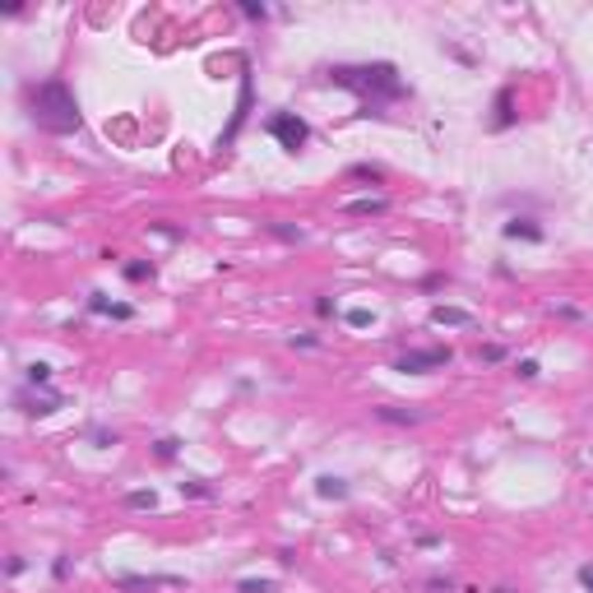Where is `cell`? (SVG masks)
Segmentation results:
<instances>
[{"mask_svg": "<svg viewBox=\"0 0 593 593\" xmlns=\"http://www.w3.org/2000/svg\"><path fill=\"white\" fill-rule=\"evenodd\" d=\"M510 121H515V111H510V88H500V97H496V121H491V125H496V130H505Z\"/></svg>", "mask_w": 593, "mask_h": 593, "instance_id": "obj_12", "label": "cell"}, {"mask_svg": "<svg viewBox=\"0 0 593 593\" xmlns=\"http://www.w3.org/2000/svg\"><path fill=\"white\" fill-rule=\"evenodd\" d=\"M125 279H130V283L153 279V265H149V260H135V265H125Z\"/></svg>", "mask_w": 593, "mask_h": 593, "instance_id": "obj_14", "label": "cell"}, {"mask_svg": "<svg viewBox=\"0 0 593 593\" xmlns=\"http://www.w3.org/2000/svg\"><path fill=\"white\" fill-rule=\"evenodd\" d=\"M519 375H524V380H533V375H538V361L524 357V361H519Z\"/></svg>", "mask_w": 593, "mask_h": 593, "instance_id": "obj_25", "label": "cell"}, {"mask_svg": "<svg viewBox=\"0 0 593 593\" xmlns=\"http://www.w3.org/2000/svg\"><path fill=\"white\" fill-rule=\"evenodd\" d=\"M116 589H125V593H153V589H181V579L176 575H121L116 579Z\"/></svg>", "mask_w": 593, "mask_h": 593, "instance_id": "obj_5", "label": "cell"}, {"mask_svg": "<svg viewBox=\"0 0 593 593\" xmlns=\"http://www.w3.org/2000/svg\"><path fill=\"white\" fill-rule=\"evenodd\" d=\"M47 380H51V366L47 361H32L28 366V385H47Z\"/></svg>", "mask_w": 593, "mask_h": 593, "instance_id": "obj_16", "label": "cell"}, {"mask_svg": "<svg viewBox=\"0 0 593 593\" xmlns=\"http://www.w3.org/2000/svg\"><path fill=\"white\" fill-rule=\"evenodd\" d=\"M269 232L283 236V241H301V232H296V227H288V223H269Z\"/></svg>", "mask_w": 593, "mask_h": 593, "instance_id": "obj_19", "label": "cell"}, {"mask_svg": "<svg viewBox=\"0 0 593 593\" xmlns=\"http://www.w3.org/2000/svg\"><path fill=\"white\" fill-rule=\"evenodd\" d=\"M329 84H339V88H352V93L366 97V116H380L385 102H399L408 93V84L399 79L390 61H371V65H334L329 70Z\"/></svg>", "mask_w": 593, "mask_h": 593, "instance_id": "obj_1", "label": "cell"}, {"mask_svg": "<svg viewBox=\"0 0 593 593\" xmlns=\"http://www.w3.org/2000/svg\"><path fill=\"white\" fill-rule=\"evenodd\" d=\"M375 417H380V422H394V426H417L422 413H408V408H375Z\"/></svg>", "mask_w": 593, "mask_h": 593, "instance_id": "obj_11", "label": "cell"}, {"mask_svg": "<svg viewBox=\"0 0 593 593\" xmlns=\"http://www.w3.org/2000/svg\"><path fill=\"white\" fill-rule=\"evenodd\" d=\"M478 357H482V361H500V357H505V348H500V343H487Z\"/></svg>", "mask_w": 593, "mask_h": 593, "instance_id": "obj_23", "label": "cell"}, {"mask_svg": "<svg viewBox=\"0 0 593 593\" xmlns=\"http://www.w3.org/2000/svg\"><path fill=\"white\" fill-rule=\"evenodd\" d=\"M241 15H246V19H260V23H265L269 10H265V5H255V0H246V5H241Z\"/></svg>", "mask_w": 593, "mask_h": 593, "instance_id": "obj_20", "label": "cell"}, {"mask_svg": "<svg viewBox=\"0 0 593 593\" xmlns=\"http://www.w3.org/2000/svg\"><path fill=\"white\" fill-rule=\"evenodd\" d=\"M371 320H375V315L366 311V306H352V311H348V325H352V329H366Z\"/></svg>", "mask_w": 593, "mask_h": 593, "instance_id": "obj_18", "label": "cell"}, {"mask_svg": "<svg viewBox=\"0 0 593 593\" xmlns=\"http://www.w3.org/2000/svg\"><path fill=\"white\" fill-rule=\"evenodd\" d=\"M19 408L28 413V417H47L61 408V394H37V390H19Z\"/></svg>", "mask_w": 593, "mask_h": 593, "instance_id": "obj_6", "label": "cell"}, {"mask_svg": "<svg viewBox=\"0 0 593 593\" xmlns=\"http://www.w3.org/2000/svg\"><path fill=\"white\" fill-rule=\"evenodd\" d=\"M28 121L37 130H47V135H75L79 130V102L70 93V84L65 79H42V84H32L28 88Z\"/></svg>", "mask_w": 593, "mask_h": 593, "instance_id": "obj_2", "label": "cell"}, {"mask_svg": "<svg viewBox=\"0 0 593 593\" xmlns=\"http://www.w3.org/2000/svg\"><path fill=\"white\" fill-rule=\"evenodd\" d=\"M505 236H510V241H543V227L533 218H510L505 223Z\"/></svg>", "mask_w": 593, "mask_h": 593, "instance_id": "obj_8", "label": "cell"}, {"mask_svg": "<svg viewBox=\"0 0 593 593\" xmlns=\"http://www.w3.org/2000/svg\"><path fill=\"white\" fill-rule=\"evenodd\" d=\"M181 496H209V487L200 478H190V482H181Z\"/></svg>", "mask_w": 593, "mask_h": 593, "instance_id": "obj_21", "label": "cell"}, {"mask_svg": "<svg viewBox=\"0 0 593 593\" xmlns=\"http://www.w3.org/2000/svg\"><path fill=\"white\" fill-rule=\"evenodd\" d=\"M579 584H584V589L593 593V565H579Z\"/></svg>", "mask_w": 593, "mask_h": 593, "instance_id": "obj_26", "label": "cell"}, {"mask_svg": "<svg viewBox=\"0 0 593 593\" xmlns=\"http://www.w3.org/2000/svg\"><path fill=\"white\" fill-rule=\"evenodd\" d=\"M125 505H130V510H153V505H158V491H153V487H149V491H130V496H125Z\"/></svg>", "mask_w": 593, "mask_h": 593, "instance_id": "obj_13", "label": "cell"}, {"mask_svg": "<svg viewBox=\"0 0 593 593\" xmlns=\"http://www.w3.org/2000/svg\"><path fill=\"white\" fill-rule=\"evenodd\" d=\"M450 348H417V352H404V357L394 361V371H408V375H422V371H440V366H450Z\"/></svg>", "mask_w": 593, "mask_h": 593, "instance_id": "obj_4", "label": "cell"}, {"mask_svg": "<svg viewBox=\"0 0 593 593\" xmlns=\"http://www.w3.org/2000/svg\"><path fill=\"white\" fill-rule=\"evenodd\" d=\"M236 589H241V593H269V579H241Z\"/></svg>", "mask_w": 593, "mask_h": 593, "instance_id": "obj_22", "label": "cell"}, {"mask_svg": "<svg viewBox=\"0 0 593 593\" xmlns=\"http://www.w3.org/2000/svg\"><path fill=\"white\" fill-rule=\"evenodd\" d=\"M348 491H352V487H348L343 478H334V473L315 478V496H325V500H348Z\"/></svg>", "mask_w": 593, "mask_h": 593, "instance_id": "obj_7", "label": "cell"}, {"mask_svg": "<svg viewBox=\"0 0 593 593\" xmlns=\"http://www.w3.org/2000/svg\"><path fill=\"white\" fill-rule=\"evenodd\" d=\"M348 214H385V200H352Z\"/></svg>", "mask_w": 593, "mask_h": 593, "instance_id": "obj_15", "label": "cell"}, {"mask_svg": "<svg viewBox=\"0 0 593 593\" xmlns=\"http://www.w3.org/2000/svg\"><path fill=\"white\" fill-rule=\"evenodd\" d=\"M176 450H181V440H176V436H162V440H158V459H162V464H167V459H176Z\"/></svg>", "mask_w": 593, "mask_h": 593, "instance_id": "obj_17", "label": "cell"}, {"mask_svg": "<svg viewBox=\"0 0 593 593\" xmlns=\"http://www.w3.org/2000/svg\"><path fill=\"white\" fill-rule=\"evenodd\" d=\"M431 325H473L464 306H431Z\"/></svg>", "mask_w": 593, "mask_h": 593, "instance_id": "obj_9", "label": "cell"}, {"mask_svg": "<svg viewBox=\"0 0 593 593\" xmlns=\"http://www.w3.org/2000/svg\"><path fill=\"white\" fill-rule=\"evenodd\" d=\"M51 575H56V579H70V556H56V565H51Z\"/></svg>", "mask_w": 593, "mask_h": 593, "instance_id": "obj_24", "label": "cell"}, {"mask_svg": "<svg viewBox=\"0 0 593 593\" xmlns=\"http://www.w3.org/2000/svg\"><path fill=\"white\" fill-rule=\"evenodd\" d=\"M269 135H274L288 153H301L306 140H311V125L301 121L296 111H274V116H269Z\"/></svg>", "mask_w": 593, "mask_h": 593, "instance_id": "obj_3", "label": "cell"}, {"mask_svg": "<svg viewBox=\"0 0 593 593\" xmlns=\"http://www.w3.org/2000/svg\"><path fill=\"white\" fill-rule=\"evenodd\" d=\"M88 311H97V315H116V320H130V306H121V301H107L102 292H93V301H88Z\"/></svg>", "mask_w": 593, "mask_h": 593, "instance_id": "obj_10", "label": "cell"}]
</instances>
